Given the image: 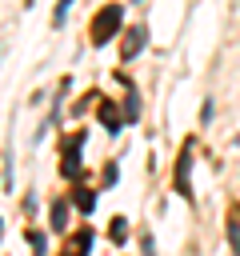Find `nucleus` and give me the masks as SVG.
<instances>
[{
    "instance_id": "15",
    "label": "nucleus",
    "mask_w": 240,
    "mask_h": 256,
    "mask_svg": "<svg viewBox=\"0 0 240 256\" xmlns=\"http://www.w3.org/2000/svg\"><path fill=\"white\" fill-rule=\"evenodd\" d=\"M112 240H116V244L124 240V220H112Z\"/></svg>"
},
{
    "instance_id": "1",
    "label": "nucleus",
    "mask_w": 240,
    "mask_h": 256,
    "mask_svg": "<svg viewBox=\"0 0 240 256\" xmlns=\"http://www.w3.org/2000/svg\"><path fill=\"white\" fill-rule=\"evenodd\" d=\"M120 24H124V4H104V8L92 16V32H88V40H92L96 48H104L116 32H124Z\"/></svg>"
},
{
    "instance_id": "8",
    "label": "nucleus",
    "mask_w": 240,
    "mask_h": 256,
    "mask_svg": "<svg viewBox=\"0 0 240 256\" xmlns=\"http://www.w3.org/2000/svg\"><path fill=\"white\" fill-rule=\"evenodd\" d=\"M72 200H76V208H80V212H92V208H96V192H92V188H76V196H72Z\"/></svg>"
},
{
    "instance_id": "11",
    "label": "nucleus",
    "mask_w": 240,
    "mask_h": 256,
    "mask_svg": "<svg viewBox=\"0 0 240 256\" xmlns=\"http://www.w3.org/2000/svg\"><path fill=\"white\" fill-rule=\"evenodd\" d=\"M228 232H232V252L240 256V208L232 212V224H228Z\"/></svg>"
},
{
    "instance_id": "14",
    "label": "nucleus",
    "mask_w": 240,
    "mask_h": 256,
    "mask_svg": "<svg viewBox=\"0 0 240 256\" xmlns=\"http://www.w3.org/2000/svg\"><path fill=\"white\" fill-rule=\"evenodd\" d=\"M28 240H32L36 252H44V232H32V228H28Z\"/></svg>"
},
{
    "instance_id": "12",
    "label": "nucleus",
    "mask_w": 240,
    "mask_h": 256,
    "mask_svg": "<svg viewBox=\"0 0 240 256\" xmlns=\"http://www.w3.org/2000/svg\"><path fill=\"white\" fill-rule=\"evenodd\" d=\"M212 116H216V100H212V96H208V100H204V108H200V120H204V124H208V120H212Z\"/></svg>"
},
{
    "instance_id": "9",
    "label": "nucleus",
    "mask_w": 240,
    "mask_h": 256,
    "mask_svg": "<svg viewBox=\"0 0 240 256\" xmlns=\"http://www.w3.org/2000/svg\"><path fill=\"white\" fill-rule=\"evenodd\" d=\"M136 116H140V100H136V88H132V84H128V100H124V120H128V124H132V120H136Z\"/></svg>"
},
{
    "instance_id": "16",
    "label": "nucleus",
    "mask_w": 240,
    "mask_h": 256,
    "mask_svg": "<svg viewBox=\"0 0 240 256\" xmlns=\"http://www.w3.org/2000/svg\"><path fill=\"white\" fill-rule=\"evenodd\" d=\"M0 232H4V228H0Z\"/></svg>"
},
{
    "instance_id": "4",
    "label": "nucleus",
    "mask_w": 240,
    "mask_h": 256,
    "mask_svg": "<svg viewBox=\"0 0 240 256\" xmlns=\"http://www.w3.org/2000/svg\"><path fill=\"white\" fill-rule=\"evenodd\" d=\"M188 164H192V148L184 144V152H180V160H176V192H180V196H192V188H188Z\"/></svg>"
},
{
    "instance_id": "10",
    "label": "nucleus",
    "mask_w": 240,
    "mask_h": 256,
    "mask_svg": "<svg viewBox=\"0 0 240 256\" xmlns=\"http://www.w3.org/2000/svg\"><path fill=\"white\" fill-rule=\"evenodd\" d=\"M72 4H76V0H56V8H52V28H60V24L68 20V12H72Z\"/></svg>"
},
{
    "instance_id": "5",
    "label": "nucleus",
    "mask_w": 240,
    "mask_h": 256,
    "mask_svg": "<svg viewBox=\"0 0 240 256\" xmlns=\"http://www.w3.org/2000/svg\"><path fill=\"white\" fill-rule=\"evenodd\" d=\"M96 112H100V124H104V128H108V132H112V136H116V132H120V128H124V120H120V116H116V108H112V104H108V100H100V108H96Z\"/></svg>"
},
{
    "instance_id": "13",
    "label": "nucleus",
    "mask_w": 240,
    "mask_h": 256,
    "mask_svg": "<svg viewBox=\"0 0 240 256\" xmlns=\"http://www.w3.org/2000/svg\"><path fill=\"white\" fill-rule=\"evenodd\" d=\"M140 252H144V256H156V244H152V236H148V232L140 236Z\"/></svg>"
},
{
    "instance_id": "7",
    "label": "nucleus",
    "mask_w": 240,
    "mask_h": 256,
    "mask_svg": "<svg viewBox=\"0 0 240 256\" xmlns=\"http://www.w3.org/2000/svg\"><path fill=\"white\" fill-rule=\"evenodd\" d=\"M52 232H64L68 228V200H52Z\"/></svg>"
},
{
    "instance_id": "3",
    "label": "nucleus",
    "mask_w": 240,
    "mask_h": 256,
    "mask_svg": "<svg viewBox=\"0 0 240 256\" xmlns=\"http://www.w3.org/2000/svg\"><path fill=\"white\" fill-rule=\"evenodd\" d=\"M80 148H84V132H76V136L68 140V152H64V160H60V172H64L68 180L80 176Z\"/></svg>"
},
{
    "instance_id": "6",
    "label": "nucleus",
    "mask_w": 240,
    "mask_h": 256,
    "mask_svg": "<svg viewBox=\"0 0 240 256\" xmlns=\"http://www.w3.org/2000/svg\"><path fill=\"white\" fill-rule=\"evenodd\" d=\"M88 244H92V228H80L72 236V244L64 248V256H88Z\"/></svg>"
},
{
    "instance_id": "2",
    "label": "nucleus",
    "mask_w": 240,
    "mask_h": 256,
    "mask_svg": "<svg viewBox=\"0 0 240 256\" xmlns=\"http://www.w3.org/2000/svg\"><path fill=\"white\" fill-rule=\"evenodd\" d=\"M144 44H148V28H144V24L124 28V40H120V60H124V64H128V60H136V56L144 52Z\"/></svg>"
}]
</instances>
